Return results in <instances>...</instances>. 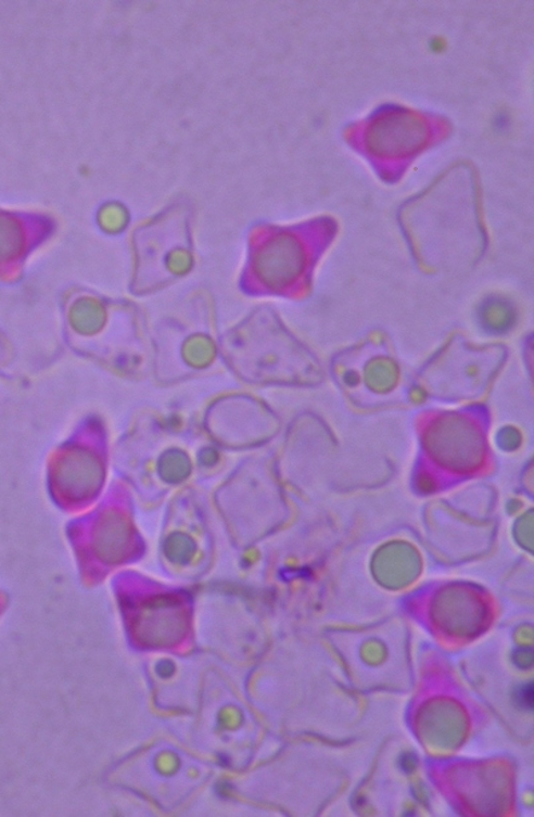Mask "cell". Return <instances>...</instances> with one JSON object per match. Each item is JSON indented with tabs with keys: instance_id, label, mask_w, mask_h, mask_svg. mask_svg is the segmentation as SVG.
Instances as JSON below:
<instances>
[{
	"instance_id": "obj_1",
	"label": "cell",
	"mask_w": 534,
	"mask_h": 817,
	"mask_svg": "<svg viewBox=\"0 0 534 817\" xmlns=\"http://www.w3.org/2000/svg\"><path fill=\"white\" fill-rule=\"evenodd\" d=\"M427 136V126L414 115L392 114L376 122L368 143L376 154H408L425 143Z\"/></svg>"
},
{
	"instance_id": "obj_2",
	"label": "cell",
	"mask_w": 534,
	"mask_h": 817,
	"mask_svg": "<svg viewBox=\"0 0 534 817\" xmlns=\"http://www.w3.org/2000/svg\"><path fill=\"white\" fill-rule=\"evenodd\" d=\"M141 617H139V625L141 630L139 635L147 637L149 644L155 646L156 634L158 635V646H164L162 641V634L164 631L166 646L173 640H177V634L182 627L181 623V608L177 602H170L167 600L154 601L148 608L141 611Z\"/></svg>"
},
{
	"instance_id": "obj_3",
	"label": "cell",
	"mask_w": 534,
	"mask_h": 817,
	"mask_svg": "<svg viewBox=\"0 0 534 817\" xmlns=\"http://www.w3.org/2000/svg\"><path fill=\"white\" fill-rule=\"evenodd\" d=\"M429 49L435 52V54H441L446 49V42L443 38H433L431 43H429Z\"/></svg>"
}]
</instances>
